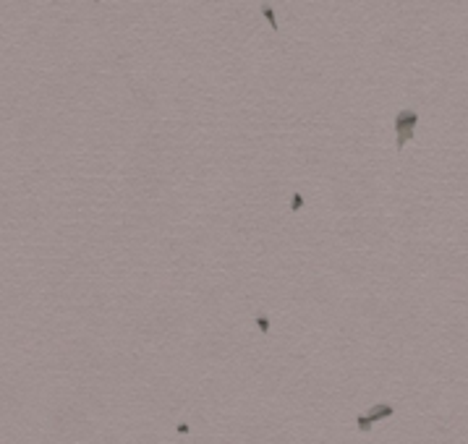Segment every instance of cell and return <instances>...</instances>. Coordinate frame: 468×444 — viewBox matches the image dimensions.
<instances>
[{"label": "cell", "mask_w": 468, "mask_h": 444, "mask_svg": "<svg viewBox=\"0 0 468 444\" xmlns=\"http://www.w3.org/2000/svg\"><path fill=\"white\" fill-rule=\"evenodd\" d=\"M262 13L267 16V24L277 32V21H275V8H272V5H269V3H262Z\"/></svg>", "instance_id": "obj_3"}, {"label": "cell", "mask_w": 468, "mask_h": 444, "mask_svg": "<svg viewBox=\"0 0 468 444\" xmlns=\"http://www.w3.org/2000/svg\"><path fill=\"white\" fill-rule=\"evenodd\" d=\"M256 327H259L262 332L267 335V332H269V319H267V316H256Z\"/></svg>", "instance_id": "obj_6"}, {"label": "cell", "mask_w": 468, "mask_h": 444, "mask_svg": "<svg viewBox=\"0 0 468 444\" xmlns=\"http://www.w3.org/2000/svg\"><path fill=\"white\" fill-rule=\"evenodd\" d=\"M374 423H372V421H369V416H366V413H364V416H356V428H358V431H369V428H372Z\"/></svg>", "instance_id": "obj_4"}, {"label": "cell", "mask_w": 468, "mask_h": 444, "mask_svg": "<svg viewBox=\"0 0 468 444\" xmlns=\"http://www.w3.org/2000/svg\"><path fill=\"white\" fill-rule=\"evenodd\" d=\"M301 207H304V196H301V193H293V199H290V209H293V212H298Z\"/></svg>", "instance_id": "obj_5"}, {"label": "cell", "mask_w": 468, "mask_h": 444, "mask_svg": "<svg viewBox=\"0 0 468 444\" xmlns=\"http://www.w3.org/2000/svg\"><path fill=\"white\" fill-rule=\"evenodd\" d=\"M416 126H419V112L411 107H403L395 115V147L403 149L408 141L416 136Z\"/></svg>", "instance_id": "obj_1"}, {"label": "cell", "mask_w": 468, "mask_h": 444, "mask_svg": "<svg viewBox=\"0 0 468 444\" xmlns=\"http://www.w3.org/2000/svg\"><path fill=\"white\" fill-rule=\"evenodd\" d=\"M392 413H395V408H392V405L379 402V405H374V408L369 410L366 416H369V421H372V423H377V421H382V418H390Z\"/></svg>", "instance_id": "obj_2"}]
</instances>
